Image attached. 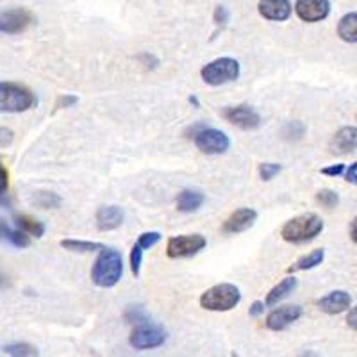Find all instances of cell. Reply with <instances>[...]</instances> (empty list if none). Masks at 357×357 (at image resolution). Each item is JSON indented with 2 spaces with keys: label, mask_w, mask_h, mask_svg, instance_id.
Wrapping results in <instances>:
<instances>
[{
  "label": "cell",
  "mask_w": 357,
  "mask_h": 357,
  "mask_svg": "<svg viewBox=\"0 0 357 357\" xmlns=\"http://www.w3.org/2000/svg\"><path fill=\"white\" fill-rule=\"evenodd\" d=\"M123 275V257L116 248H104L98 252L91 268V280L98 288H114Z\"/></svg>",
  "instance_id": "1"
},
{
  "label": "cell",
  "mask_w": 357,
  "mask_h": 357,
  "mask_svg": "<svg viewBox=\"0 0 357 357\" xmlns=\"http://www.w3.org/2000/svg\"><path fill=\"white\" fill-rule=\"evenodd\" d=\"M324 220L320 216L314 213H305L288 220L280 229V236L288 243L304 245L318 238L324 232Z\"/></svg>",
  "instance_id": "2"
},
{
  "label": "cell",
  "mask_w": 357,
  "mask_h": 357,
  "mask_svg": "<svg viewBox=\"0 0 357 357\" xmlns=\"http://www.w3.org/2000/svg\"><path fill=\"white\" fill-rule=\"evenodd\" d=\"M186 138L195 143L202 154L207 155H222L231 149V139L223 130L207 127L204 123H195L186 130Z\"/></svg>",
  "instance_id": "3"
},
{
  "label": "cell",
  "mask_w": 357,
  "mask_h": 357,
  "mask_svg": "<svg viewBox=\"0 0 357 357\" xmlns=\"http://www.w3.org/2000/svg\"><path fill=\"white\" fill-rule=\"evenodd\" d=\"M200 307L206 311L227 312L232 311L236 305L241 302V291L238 286L231 282H222V284L211 286L209 289L200 295Z\"/></svg>",
  "instance_id": "4"
},
{
  "label": "cell",
  "mask_w": 357,
  "mask_h": 357,
  "mask_svg": "<svg viewBox=\"0 0 357 357\" xmlns=\"http://www.w3.org/2000/svg\"><path fill=\"white\" fill-rule=\"evenodd\" d=\"M38 104L36 95L18 82H0V111L24 113Z\"/></svg>",
  "instance_id": "5"
},
{
  "label": "cell",
  "mask_w": 357,
  "mask_h": 357,
  "mask_svg": "<svg viewBox=\"0 0 357 357\" xmlns=\"http://www.w3.org/2000/svg\"><path fill=\"white\" fill-rule=\"evenodd\" d=\"M241 66L234 57H218L215 61L207 63L200 70V77L209 86H222L234 82L240 77Z\"/></svg>",
  "instance_id": "6"
},
{
  "label": "cell",
  "mask_w": 357,
  "mask_h": 357,
  "mask_svg": "<svg viewBox=\"0 0 357 357\" xmlns=\"http://www.w3.org/2000/svg\"><path fill=\"white\" fill-rule=\"evenodd\" d=\"M207 245L202 234H181L172 236L167 243V256L170 259H188L197 256Z\"/></svg>",
  "instance_id": "7"
},
{
  "label": "cell",
  "mask_w": 357,
  "mask_h": 357,
  "mask_svg": "<svg viewBox=\"0 0 357 357\" xmlns=\"http://www.w3.org/2000/svg\"><path fill=\"white\" fill-rule=\"evenodd\" d=\"M167 341V331L161 325H155L152 321L139 327H134L129 336V343L136 350H152L165 345Z\"/></svg>",
  "instance_id": "8"
},
{
  "label": "cell",
  "mask_w": 357,
  "mask_h": 357,
  "mask_svg": "<svg viewBox=\"0 0 357 357\" xmlns=\"http://www.w3.org/2000/svg\"><path fill=\"white\" fill-rule=\"evenodd\" d=\"M222 116L229 123L243 130H256L261 127V114L252 106H247V104L225 107V109H222Z\"/></svg>",
  "instance_id": "9"
},
{
  "label": "cell",
  "mask_w": 357,
  "mask_h": 357,
  "mask_svg": "<svg viewBox=\"0 0 357 357\" xmlns=\"http://www.w3.org/2000/svg\"><path fill=\"white\" fill-rule=\"evenodd\" d=\"M33 13L24 8L8 9L0 13V33L20 34L33 25Z\"/></svg>",
  "instance_id": "10"
},
{
  "label": "cell",
  "mask_w": 357,
  "mask_h": 357,
  "mask_svg": "<svg viewBox=\"0 0 357 357\" xmlns=\"http://www.w3.org/2000/svg\"><path fill=\"white\" fill-rule=\"evenodd\" d=\"M293 9L302 22L317 24L329 17L331 2L329 0H296Z\"/></svg>",
  "instance_id": "11"
},
{
  "label": "cell",
  "mask_w": 357,
  "mask_h": 357,
  "mask_svg": "<svg viewBox=\"0 0 357 357\" xmlns=\"http://www.w3.org/2000/svg\"><path fill=\"white\" fill-rule=\"evenodd\" d=\"M301 317H302L301 305H295V304L279 305V307H275L273 311L268 312L264 325H266L270 331H275V333H279V331L288 329L289 325L295 324V321L298 320Z\"/></svg>",
  "instance_id": "12"
},
{
  "label": "cell",
  "mask_w": 357,
  "mask_h": 357,
  "mask_svg": "<svg viewBox=\"0 0 357 357\" xmlns=\"http://www.w3.org/2000/svg\"><path fill=\"white\" fill-rule=\"evenodd\" d=\"M257 211L252 207H240L229 216L222 225L223 234H240V232L248 231L256 223Z\"/></svg>",
  "instance_id": "13"
},
{
  "label": "cell",
  "mask_w": 357,
  "mask_h": 357,
  "mask_svg": "<svg viewBox=\"0 0 357 357\" xmlns=\"http://www.w3.org/2000/svg\"><path fill=\"white\" fill-rule=\"evenodd\" d=\"M257 11L264 20L286 22L293 13V6L289 0H259Z\"/></svg>",
  "instance_id": "14"
},
{
  "label": "cell",
  "mask_w": 357,
  "mask_h": 357,
  "mask_svg": "<svg viewBox=\"0 0 357 357\" xmlns=\"http://www.w3.org/2000/svg\"><path fill=\"white\" fill-rule=\"evenodd\" d=\"M95 220H97L98 231L109 232L122 227L123 220H126V213H123L122 207L118 206H100L97 209Z\"/></svg>",
  "instance_id": "15"
},
{
  "label": "cell",
  "mask_w": 357,
  "mask_h": 357,
  "mask_svg": "<svg viewBox=\"0 0 357 357\" xmlns=\"http://www.w3.org/2000/svg\"><path fill=\"white\" fill-rule=\"evenodd\" d=\"M333 154H350L357 151V127H341L329 143Z\"/></svg>",
  "instance_id": "16"
},
{
  "label": "cell",
  "mask_w": 357,
  "mask_h": 357,
  "mask_svg": "<svg viewBox=\"0 0 357 357\" xmlns=\"http://www.w3.org/2000/svg\"><path fill=\"white\" fill-rule=\"evenodd\" d=\"M350 305H352V296H350V293L343 291V289L327 293L318 301V307L327 312V314H341V312L349 311Z\"/></svg>",
  "instance_id": "17"
},
{
  "label": "cell",
  "mask_w": 357,
  "mask_h": 357,
  "mask_svg": "<svg viewBox=\"0 0 357 357\" xmlns=\"http://www.w3.org/2000/svg\"><path fill=\"white\" fill-rule=\"evenodd\" d=\"M296 286H298V279H296L295 275H289V277H286V279L280 280L279 284L273 286V288L268 291L266 301H264L266 307H272V305H277L279 302H282L284 298H288V296L295 291Z\"/></svg>",
  "instance_id": "18"
},
{
  "label": "cell",
  "mask_w": 357,
  "mask_h": 357,
  "mask_svg": "<svg viewBox=\"0 0 357 357\" xmlns=\"http://www.w3.org/2000/svg\"><path fill=\"white\" fill-rule=\"evenodd\" d=\"M204 202H206V197H204L202 191L183 190L177 197V211L195 213L202 207Z\"/></svg>",
  "instance_id": "19"
},
{
  "label": "cell",
  "mask_w": 357,
  "mask_h": 357,
  "mask_svg": "<svg viewBox=\"0 0 357 357\" xmlns=\"http://www.w3.org/2000/svg\"><path fill=\"white\" fill-rule=\"evenodd\" d=\"M0 240L8 241L17 248H27L31 245V236L25 234L22 229H13L4 220H0Z\"/></svg>",
  "instance_id": "20"
},
{
  "label": "cell",
  "mask_w": 357,
  "mask_h": 357,
  "mask_svg": "<svg viewBox=\"0 0 357 357\" xmlns=\"http://www.w3.org/2000/svg\"><path fill=\"white\" fill-rule=\"evenodd\" d=\"M324 259H325V250L324 248H317V250H312L309 252V254H305V256L298 257V259L295 261V264L288 268V272L293 273V272H305V270H312V268H317L318 264L324 263Z\"/></svg>",
  "instance_id": "21"
},
{
  "label": "cell",
  "mask_w": 357,
  "mask_h": 357,
  "mask_svg": "<svg viewBox=\"0 0 357 357\" xmlns=\"http://www.w3.org/2000/svg\"><path fill=\"white\" fill-rule=\"evenodd\" d=\"M337 36L347 43H357V13H349L337 24Z\"/></svg>",
  "instance_id": "22"
},
{
  "label": "cell",
  "mask_w": 357,
  "mask_h": 357,
  "mask_svg": "<svg viewBox=\"0 0 357 357\" xmlns=\"http://www.w3.org/2000/svg\"><path fill=\"white\" fill-rule=\"evenodd\" d=\"M15 222H17L18 229H22L25 234L33 236V238H43L45 223L40 220L29 215H15Z\"/></svg>",
  "instance_id": "23"
},
{
  "label": "cell",
  "mask_w": 357,
  "mask_h": 357,
  "mask_svg": "<svg viewBox=\"0 0 357 357\" xmlns=\"http://www.w3.org/2000/svg\"><path fill=\"white\" fill-rule=\"evenodd\" d=\"M65 250L75 252V254H91V252L104 250V245L97 243V241H82V240H61L59 241Z\"/></svg>",
  "instance_id": "24"
},
{
  "label": "cell",
  "mask_w": 357,
  "mask_h": 357,
  "mask_svg": "<svg viewBox=\"0 0 357 357\" xmlns=\"http://www.w3.org/2000/svg\"><path fill=\"white\" fill-rule=\"evenodd\" d=\"M280 134H282V139H286V142L296 143L305 136V126L301 120H289L282 126Z\"/></svg>",
  "instance_id": "25"
},
{
  "label": "cell",
  "mask_w": 357,
  "mask_h": 357,
  "mask_svg": "<svg viewBox=\"0 0 357 357\" xmlns=\"http://www.w3.org/2000/svg\"><path fill=\"white\" fill-rule=\"evenodd\" d=\"M34 204L41 209H57V207L61 206V197L54 193V191H38L36 195H34Z\"/></svg>",
  "instance_id": "26"
},
{
  "label": "cell",
  "mask_w": 357,
  "mask_h": 357,
  "mask_svg": "<svg viewBox=\"0 0 357 357\" xmlns=\"http://www.w3.org/2000/svg\"><path fill=\"white\" fill-rule=\"evenodd\" d=\"M123 318L132 327H139V325H145L151 321V318H149V314H146V311L142 305H129L126 312H123Z\"/></svg>",
  "instance_id": "27"
},
{
  "label": "cell",
  "mask_w": 357,
  "mask_h": 357,
  "mask_svg": "<svg viewBox=\"0 0 357 357\" xmlns=\"http://www.w3.org/2000/svg\"><path fill=\"white\" fill-rule=\"evenodd\" d=\"M4 350L11 357H38V349L29 343H11L6 345Z\"/></svg>",
  "instance_id": "28"
},
{
  "label": "cell",
  "mask_w": 357,
  "mask_h": 357,
  "mask_svg": "<svg viewBox=\"0 0 357 357\" xmlns=\"http://www.w3.org/2000/svg\"><path fill=\"white\" fill-rule=\"evenodd\" d=\"M317 202L320 204L325 209H334L340 204V195H337L334 190H329V188H324L317 193Z\"/></svg>",
  "instance_id": "29"
},
{
  "label": "cell",
  "mask_w": 357,
  "mask_h": 357,
  "mask_svg": "<svg viewBox=\"0 0 357 357\" xmlns=\"http://www.w3.org/2000/svg\"><path fill=\"white\" fill-rule=\"evenodd\" d=\"M280 172H282V165H279V162H261L259 168H257V174L264 183H270Z\"/></svg>",
  "instance_id": "30"
},
{
  "label": "cell",
  "mask_w": 357,
  "mask_h": 357,
  "mask_svg": "<svg viewBox=\"0 0 357 357\" xmlns=\"http://www.w3.org/2000/svg\"><path fill=\"white\" fill-rule=\"evenodd\" d=\"M8 191H9V172L0 162V206H8Z\"/></svg>",
  "instance_id": "31"
},
{
  "label": "cell",
  "mask_w": 357,
  "mask_h": 357,
  "mask_svg": "<svg viewBox=\"0 0 357 357\" xmlns=\"http://www.w3.org/2000/svg\"><path fill=\"white\" fill-rule=\"evenodd\" d=\"M213 20H215L216 27L223 29V27H225V25L229 24V20H231V13H229L227 8H223V6H218V8L215 9Z\"/></svg>",
  "instance_id": "32"
},
{
  "label": "cell",
  "mask_w": 357,
  "mask_h": 357,
  "mask_svg": "<svg viewBox=\"0 0 357 357\" xmlns=\"http://www.w3.org/2000/svg\"><path fill=\"white\" fill-rule=\"evenodd\" d=\"M79 102V97L72 93H65L61 97H57L56 100V109H66V107H73Z\"/></svg>",
  "instance_id": "33"
},
{
  "label": "cell",
  "mask_w": 357,
  "mask_h": 357,
  "mask_svg": "<svg viewBox=\"0 0 357 357\" xmlns=\"http://www.w3.org/2000/svg\"><path fill=\"white\" fill-rule=\"evenodd\" d=\"M345 172H347V167L345 165H341V162L321 168V174L327 175V177H340V175H345Z\"/></svg>",
  "instance_id": "34"
},
{
  "label": "cell",
  "mask_w": 357,
  "mask_h": 357,
  "mask_svg": "<svg viewBox=\"0 0 357 357\" xmlns=\"http://www.w3.org/2000/svg\"><path fill=\"white\" fill-rule=\"evenodd\" d=\"M15 142V132L8 127H0V149H6Z\"/></svg>",
  "instance_id": "35"
},
{
  "label": "cell",
  "mask_w": 357,
  "mask_h": 357,
  "mask_svg": "<svg viewBox=\"0 0 357 357\" xmlns=\"http://www.w3.org/2000/svg\"><path fill=\"white\" fill-rule=\"evenodd\" d=\"M264 309H266V304L261 301H256L250 305V309H248V314H250L252 318H259L261 314H264Z\"/></svg>",
  "instance_id": "36"
},
{
  "label": "cell",
  "mask_w": 357,
  "mask_h": 357,
  "mask_svg": "<svg viewBox=\"0 0 357 357\" xmlns=\"http://www.w3.org/2000/svg\"><path fill=\"white\" fill-rule=\"evenodd\" d=\"M345 178H347V183L356 184V186H357V161L352 162V165H350V167L347 168Z\"/></svg>",
  "instance_id": "37"
},
{
  "label": "cell",
  "mask_w": 357,
  "mask_h": 357,
  "mask_svg": "<svg viewBox=\"0 0 357 357\" xmlns=\"http://www.w3.org/2000/svg\"><path fill=\"white\" fill-rule=\"evenodd\" d=\"M347 325L352 331H357V305H354L349 311V314H347Z\"/></svg>",
  "instance_id": "38"
},
{
  "label": "cell",
  "mask_w": 357,
  "mask_h": 357,
  "mask_svg": "<svg viewBox=\"0 0 357 357\" xmlns=\"http://www.w3.org/2000/svg\"><path fill=\"white\" fill-rule=\"evenodd\" d=\"M350 240L357 245V216L350 223Z\"/></svg>",
  "instance_id": "39"
},
{
  "label": "cell",
  "mask_w": 357,
  "mask_h": 357,
  "mask_svg": "<svg viewBox=\"0 0 357 357\" xmlns=\"http://www.w3.org/2000/svg\"><path fill=\"white\" fill-rule=\"evenodd\" d=\"M9 286V280H8V277L4 275V273L0 272V289H6Z\"/></svg>",
  "instance_id": "40"
},
{
  "label": "cell",
  "mask_w": 357,
  "mask_h": 357,
  "mask_svg": "<svg viewBox=\"0 0 357 357\" xmlns=\"http://www.w3.org/2000/svg\"><path fill=\"white\" fill-rule=\"evenodd\" d=\"M188 102H190L191 106H195L197 109H199V107H200V100H199V97H197V95H191V97L188 98Z\"/></svg>",
  "instance_id": "41"
},
{
  "label": "cell",
  "mask_w": 357,
  "mask_h": 357,
  "mask_svg": "<svg viewBox=\"0 0 357 357\" xmlns=\"http://www.w3.org/2000/svg\"><path fill=\"white\" fill-rule=\"evenodd\" d=\"M356 120H357V114H356Z\"/></svg>",
  "instance_id": "42"
}]
</instances>
